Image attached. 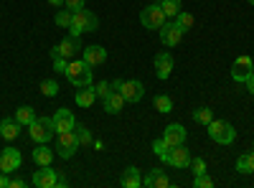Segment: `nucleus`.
<instances>
[{
    "mask_svg": "<svg viewBox=\"0 0 254 188\" xmlns=\"http://www.w3.org/2000/svg\"><path fill=\"white\" fill-rule=\"evenodd\" d=\"M49 3H51L54 8H64V3H66V0H49Z\"/></svg>",
    "mask_w": 254,
    "mask_h": 188,
    "instance_id": "obj_43",
    "label": "nucleus"
},
{
    "mask_svg": "<svg viewBox=\"0 0 254 188\" xmlns=\"http://www.w3.org/2000/svg\"><path fill=\"white\" fill-rule=\"evenodd\" d=\"M142 186H147V188H168L171 186V178L165 176L163 168H150L147 176L142 178Z\"/></svg>",
    "mask_w": 254,
    "mask_h": 188,
    "instance_id": "obj_16",
    "label": "nucleus"
},
{
    "mask_svg": "<svg viewBox=\"0 0 254 188\" xmlns=\"http://www.w3.org/2000/svg\"><path fill=\"white\" fill-rule=\"evenodd\" d=\"M120 186H125V188H137V186H142V176H140V168H135V165H130L125 173H122V178H120Z\"/></svg>",
    "mask_w": 254,
    "mask_h": 188,
    "instance_id": "obj_21",
    "label": "nucleus"
},
{
    "mask_svg": "<svg viewBox=\"0 0 254 188\" xmlns=\"http://www.w3.org/2000/svg\"><path fill=\"white\" fill-rule=\"evenodd\" d=\"M20 163H23V155H20V150H15V148H8V150L0 153V171H3V173L18 171Z\"/></svg>",
    "mask_w": 254,
    "mask_h": 188,
    "instance_id": "obj_12",
    "label": "nucleus"
},
{
    "mask_svg": "<svg viewBox=\"0 0 254 188\" xmlns=\"http://www.w3.org/2000/svg\"><path fill=\"white\" fill-rule=\"evenodd\" d=\"M66 183H69V181L64 178V176H59V178H56V188H64V186H66Z\"/></svg>",
    "mask_w": 254,
    "mask_h": 188,
    "instance_id": "obj_42",
    "label": "nucleus"
},
{
    "mask_svg": "<svg viewBox=\"0 0 254 188\" xmlns=\"http://www.w3.org/2000/svg\"><path fill=\"white\" fill-rule=\"evenodd\" d=\"M173 20H176V23L181 26V31H183V33H186V31H190V28H193V23H196V20H193V15H190V13H186V10H181V13H178Z\"/></svg>",
    "mask_w": 254,
    "mask_h": 188,
    "instance_id": "obj_27",
    "label": "nucleus"
},
{
    "mask_svg": "<svg viewBox=\"0 0 254 188\" xmlns=\"http://www.w3.org/2000/svg\"><path fill=\"white\" fill-rule=\"evenodd\" d=\"M117 92L125 97V102H140L145 97V84L137 79H130V81H122Z\"/></svg>",
    "mask_w": 254,
    "mask_h": 188,
    "instance_id": "obj_11",
    "label": "nucleus"
},
{
    "mask_svg": "<svg viewBox=\"0 0 254 188\" xmlns=\"http://www.w3.org/2000/svg\"><path fill=\"white\" fill-rule=\"evenodd\" d=\"M206 127H208V137L214 142H219V145H231L237 140V130L231 127L226 120H211Z\"/></svg>",
    "mask_w": 254,
    "mask_h": 188,
    "instance_id": "obj_3",
    "label": "nucleus"
},
{
    "mask_svg": "<svg viewBox=\"0 0 254 188\" xmlns=\"http://www.w3.org/2000/svg\"><path fill=\"white\" fill-rule=\"evenodd\" d=\"M155 110L163 112V115L173 112V99L168 97V94H158V97H155Z\"/></svg>",
    "mask_w": 254,
    "mask_h": 188,
    "instance_id": "obj_28",
    "label": "nucleus"
},
{
    "mask_svg": "<svg viewBox=\"0 0 254 188\" xmlns=\"http://www.w3.org/2000/svg\"><path fill=\"white\" fill-rule=\"evenodd\" d=\"M244 84H247V89H249V94H254V71H252V76L244 81Z\"/></svg>",
    "mask_w": 254,
    "mask_h": 188,
    "instance_id": "obj_41",
    "label": "nucleus"
},
{
    "mask_svg": "<svg viewBox=\"0 0 254 188\" xmlns=\"http://www.w3.org/2000/svg\"><path fill=\"white\" fill-rule=\"evenodd\" d=\"M10 186V178H8V173H3L0 171V188H8Z\"/></svg>",
    "mask_w": 254,
    "mask_h": 188,
    "instance_id": "obj_40",
    "label": "nucleus"
},
{
    "mask_svg": "<svg viewBox=\"0 0 254 188\" xmlns=\"http://www.w3.org/2000/svg\"><path fill=\"white\" fill-rule=\"evenodd\" d=\"M41 94H44V97H56L59 94V84L54 79H44V81H41Z\"/></svg>",
    "mask_w": 254,
    "mask_h": 188,
    "instance_id": "obj_33",
    "label": "nucleus"
},
{
    "mask_svg": "<svg viewBox=\"0 0 254 188\" xmlns=\"http://www.w3.org/2000/svg\"><path fill=\"white\" fill-rule=\"evenodd\" d=\"M23 186H26L23 178H10V186H8V188H23Z\"/></svg>",
    "mask_w": 254,
    "mask_h": 188,
    "instance_id": "obj_39",
    "label": "nucleus"
},
{
    "mask_svg": "<svg viewBox=\"0 0 254 188\" xmlns=\"http://www.w3.org/2000/svg\"><path fill=\"white\" fill-rule=\"evenodd\" d=\"M237 171L239 173H254V150L237 158Z\"/></svg>",
    "mask_w": 254,
    "mask_h": 188,
    "instance_id": "obj_24",
    "label": "nucleus"
},
{
    "mask_svg": "<svg viewBox=\"0 0 254 188\" xmlns=\"http://www.w3.org/2000/svg\"><path fill=\"white\" fill-rule=\"evenodd\" d=\"M71 18H74V13H71L69 8H61V10L56 13L54 20H56V26H59V28H69V26H71Z\"/></svg>",
    "mask_w": 254,
    "mask_h": 188,
    "instance_id": "obj_30",
    "label": "nucleus"
},
{
    "mask_svg": "<svg viewBox=\"0 0 254 188\" xmlns=\"http://www.w3.org/2000/svg\"><path fill=\"white\" fill-rule=\"evenodd\" d=\"M84 46H81V41H79V36H69V38H64L61 44H56L54 49H51V59H56V56H61V59H74L79 51H81Z\"/></svg>",
    "mask_w": 254,
    "mask_h": 188,
    "instance_id": "obj_7",
    "label": "nucleus"
},
{
    "mask_svg": "<svg viewBox=\"0 0 254 188\" xmlns=\"http://www.w3.org/2000/svg\"><path fill=\"white\" fill-rule=\"evenodd\" d=\"M66 69H69V59L56 56V59H54V71H56V74H66Z\"/></svg>",
    "mask_w": 254,
    "mask_h": 188,
    "instance_id": "obj_36",
    "label": "nucleus"
},
{
    "mask_svg": "<svg viewBox=\"0 0 254 188\" xmlns=\"http://www.w3.org/2000/svg\"><path fill=\"white\" fill-rule=\"evenodd\" d=\"M66 79L71 81L74 87H89L92 84V66L84 59H71L69 69H66Z\"/></svg>",
    "mask_w": 254,
    "mask_h": 188,
    "instance_id": "obj_1",
    "label": "nucleus"
},
{
    "mask_svg": "<svg viewBox=\"0 0 254 188\" xmlns=\"http://www.w3.org/2000/svg\"><path fill=\"white\" fill-rule=\"evenodd\" d=\"M81 59L87 61L89 66H102L104 61H107V49H102V46H87V49H81Z\"/></svg>",
    "mask_w": 254,
    "mask_h": 188,
    "instance_id": "obj_17",
    "label": "nucleus"
},
{
    "mask_svg": "<svg viewBox=\"0 0 254 188\" xmlns=\"http://www.w3.org/2000/svg\"><path fill=\"white\" fill-rule=\"evenodd\" d=\"M28 135L36 145L41 142H49L56 132H54V120L51 117H36L31 125H28Z\"/></svg>",
    "mask_w": 254,
    "mask_h": 188,
    "instance_id": "obj_4",
    "label": "nucleus"
},
{
    "mask_svg": "<svg viewBox=\"0 0 254 188\" xmlns=\"http://www.w3.org/2000/svg\"><path fill=\"white\" fill-rule=\"evenodd\" d=\"M15 120L23 125V127H28V125L36 120V110L28 107V104H26V107H18V110H15Z\"/></svg>",
    "mask_w": 254,
    "mask_h": 188,
    "instance_id": "obj_26",
    "label": "nucleus"
},
{
    "mask_svg": "<svg viewBox=\"0 0 254 188\" xmlns=\"http://www.w3.org/2000/svg\"><path fill=\"white\" fill-rule=\"evenodd\" d=\"M59 178V171H54L51 165H41V171L33 173V186L36 188H54Z\"/></svg>",
    "mask_w": 254,
    "mask_h": 188,
    "instance_id": "obj_13",
    "label": "nucleus"
},
{
    "mask_svg": "<svg viewBox=\"0 0 254 188\" xmlns=\"http://www.w3.org/2000/svg\"><path fill=\"white\" fill-rule=\"evenodd\" d=\"M94 92H97L99 99H104V97L112 92V84H107V81H99V84H94Z\"/></svg>",
    "mask_w": 254,
    "mask_h": 188,
    "instance_id": "obj_37",
    "label": "nucleus"
},
{
    "mask_svg": "<svg viewBox=\"0 0 254 188\" xmlns=\"http://www.w3.org/2000/svg\"><path fill=\"white\" fill-rule=\"evenodd\" d=\"M97 26H99L97 15L92 10H87V8H81V10H74L69 31H71V36H81V33H94Z\"/></svg>",
    "mask_w": 254,
    "mask_h": 188,
    "instance_id": "obj_2",
    "label": "nucleus"
},
{
    "mask_svg": "<svg viewBox=\"0 0 254 188\" xmlns=\"http://www.w3.org/2000/svg\"><path fill=\"white\" fill-rule=\"evenodd\" d=\"M190 163V153L183 145H176V148H171V153H168V165H173V168H188Z\"/></svg>",
    "mask_w": 254,
    "mask_h": 188,
    "instance_id": "obj_14",
    "label": "nucleus"
},
{
    "mask_svg": "<svg viewBox=\"0 0 254 188\" xmlns=\"http://www.w3.org/2000/svg\"><path fill=\"white\" fill-rule=\"evenodd\" d=\"M193 186L196 188H214V178H211L208 173H201V176H196Z\"/></svg>",
    "mask_w": 254,
    "mask_h": 188,
    "instance_id": "obj_35",
    "label": "nucleus"
},
{
    "mask_svg": "<svg viewBox=\"0 0 254 188\" xmlns=\"http://www.w3.org/2000/svg\"><path fill=\"white\" fill-rule=\"evenodd\" d=\"M252 71H254V61H252V56H239L237 61H234V66H231V79L234 81H239V84H244V81L252 76Z\"/></svg>",
    "mask_w": 254,
    "mask_h": 188,
    "instance_id": "obj_9",
    "label": "nucleus"
},
{
    "mask_svg": "<svg viewBox=\"0 0 254 188\" xmlns=\"http://www.w3.org/2000/svg\"><path fill=\"white\" fill-rule=\"evenodd\" d=\"M165 20H168V18H165L160 3L147 5V8H142V13H140V23H142L147 31H160V28L165 26Z\"/></svg>",
    "mask_w": 254,
    "mask_h": 188,
    "instance_id": "obj_5",
    "label": "nucleus"
},
{
    "mask_svg": "<svg viewBox=\"0 0 254 188\" xmlns=\"http://www.w3.org/2000/svg\"><path fill=\"white\" fill-rule=\"evenodd\" d=\"M155 74H158V79H168L173 74V56L168 54V51H160L158 56H155Z\"/></svg>",
    "mask_w": 254,
    "mask_h": 188,
    "instance_id": "obj_18",
    "label": "nucleus"
},
{
    "mask_svg": "<svg viewBox=\"0 0 254 188\" xmlns=\"http://www.w3.org/2000/svg\"><path fill=\"white\" fill-rule=\"evenodd\" d=\"M190 173L193 176H201V173H206V160L203 158H190Z\"/></svg>",
    "mask_w": 254,
    "mask_h": 188,
    "instance_id": "obj_34",
    "label": "nucleus"
},
{
    "mask_svg": "<svg viewBox=\"0 0 254 188\" xmlns=\"http://www.w3.org/2000/svg\"><path fill=\"white\" fill-rule=\"evenodd\" d=\"M33 160H36L38 168H41V165H51V160H54V150L49 148V142H41L38 148L33 150Z\"/></svg>",
    "mask_w": 254,
    "mask_h": 188,
    "instance_id": "obj_22",
    "label": "nucleus"
},
{
    "mask_svg": "<svg viewBox=\"0 0 254 188\" xmlns=\"http://www.w3.org/2000/svg\"><path fill=\"white\" fill-rule=\"evenodd\" d=\"M79 137H76V132L74 130H69V132H59L56 135V150H59V155L66 160V158H74V153H76V148H79Z\"/></svg>",
    "mask_w": 254,
    "mask_h": 188,
    "instance_id": "obj_6",
    "label": "nucleus"
},
{
    "mask_svg": "<svg viewBox=\"0 0 254 188\" xmlns=\"http://www.w3.org/2000/svg\"><path fill=\"white\" fill-rule=\"evenodd\" d=\"M102 104H104V112H110V115H120V112H122V107H125V97H122L117 89H112L107 97L102 99Z\"/></svg>",
    "mask_w": 254,
    "mask_h": 188,
    "instance_id": "obj_20",
    "label": "nucleus"
},
{
    "mask_svg": "<svg viewBox=\"0 0 254 188\" xmlns=\"http://www.w3.org/2000/svg\"><path fill=\"white\" fill-rule=\"evenodd\" d=\"M20 130H23V125H20L15 117H5L3 122H0V137L3 140H15L20 135Z\"/></svg>",
    "mask_w": 254,
    "mask_h": 188,
    "instance_id": "obj_19",
    "label": "nucleus"
},
{
    "mask_svg": "<svg viewBox=\"0 0 254 188\" xmlns=\"http://www.w3.org/2000/svg\"><path fill=\"white\" fill-rule=\"evenodd\" d=\"M163 140L171 145V148H176V145H183V142H186V127H183V125H178V122L168 125V127L163 130Z\"/></svg>",
    "mask_w": 254,
    "mask_h": 188,
    "instance_id": "obj_15",
    "label": "nucleus"
},
{
    "mask_svg": "<svg viewBox=\"0 0 254 188\" xmlns=\"http://www.w3.org/2000/svg\"><path fill=\"white\" fill-rule=\"evenodd\" d=\"M64 5H66L71 13L74 10H81V8H87V0H66V3H64Z\"/></svg>",
    "mask_w": 254,
    "mask_h": 188,
    "instance_id": "obj_38",
    "label": "nucleus"
},
{
    "mask_svg": "<svg viewBox=\"0 0 254 188\" xmlns=\"http://www.w3.org/2000/svg\"><path fill=\"white\" fill-rule=\"evenodd\" d=\"M153 153H155L163 163H168V153H171V145H168V142L160 137V140H155V142H153Z\"/></svg>",
    "mask_w": 254,
    "mask_h": 188,
    "instance_id": "obj_29",
    "label": "nucleus"
},
{
    "mask_svg": "<svg viewBox=\"0 0 254 188\" xmlns=\"http://www.w3.org/2000/svg\"><path fill=\"white\" fill-rule=\"evenodd\" d=\"M74 132H76V137H79V142H81V145L94 142V140H92V132L87 130V125H79V122H76V125H74Z\"/></svg>",
    "mask_w": 254,
    "mask_h": 188,
    "instance_id": "obj_32",
    "label": "nucleus"
},
{
    "mask_svg": "<svg viewBox=\"0 0 254 188\" xmlns=\"http://www.w3.org/2000/svg\"><path fill=\"white\" fill-rule=\"evenodd\" d=\"M94 99H97L94 84H89V87H79V89H76V104H79V107H92Z\"/></svg>",
    "mask_w": 254,
    "mask_h": 188,
    "instance_id": "obj_23",
    "label": "nucleus"
},
{
    "mask_svg": "<svg viewBox=\"0 0 254 188\" xmlns=\"http://www.w3.org/2000/svg\"><path fill=\"white\" fill-rule=\"evenodd\" d=\"M54 132L59 135V132H69V130H74V125H76V117H74V112L71 110H66V107H59L56 112H54Z\"/></svg>",
    "mask_w": 254,
    "mask_h": 188,
    "instance_id": "obj_8",
    "label": "nucleus"
},
{
    "mask_svg": "<svg viewBox=\"0 0 254 188\" xmlns=\"http://www.w3.org/2000/svg\"><path fill=\"white\" fill-rule=\"evenodd\" d=\"M252 150H254V145H252Z\"/></svg>",
    "mask_w": 254,
    "mask_h": 188,
    "instance_id": "obj_45",
    "label": "nucleus"
},
{
    "mask_svg": "<svg viewBox=\"0 0 254 188\" xmlns=\"http://www.w3.org/2000/svg\"><path fill=\"white\" fill-rule=\"evenodd\" d=\"M160 8H163V13H165V18L168 20H173L183 8H181V0H160Z\"/></svg>",
    "mask_w": 254,
    "mask_h": 188,
    "instance_id": "obj_25",
    "label": "nucleus"
},
{
    "mask_svg": "<svg viewBox=\"0 0 254 188\" xmlns=\"http://www.w3.org/2000/svg\"><path fill=\"white\" fill-rule=\"evenodd\" d=\"M193 120H196L198 125H208L211 120H214V110H208V107H198V110H193Z\"/></svg>",
    "mask_w": 254,
    "mask_h": 188,
    "instance_id": "obj_31",
    "label": "nucleus"
},
{
    "mask_svg": "<svg viewBox=\"0 0 254 188\" xmlns=\"http://www.w3.org/2000/svg\"><path fill=\"white\" fill-rule=\"evenodd\" d=\"M249 3H252V5H254V0H249Z\"/></svg>",
    "mask_w": 254,
    "mask_h": 188,
    "instance_id": "obj_44",
    "label": "nucleus"
},
{
    "mask_svg": "<svg viewBox=\"0 0 254 188\" xmlns=\"http://www.w3.org/2000/svg\"><path fill=\"white\" fill-rule=\"evenodd\" d=\"M181 38H183V31L181 26L176 23V20H165V26L160 28V41L168 46V49H173L181 44Z\"/></svg>",
    "mask_w": 254,
    "mask_h": 188,
    "instance_id": "obj_10",
    "label": "nucleus"
}]
</instances>
